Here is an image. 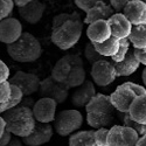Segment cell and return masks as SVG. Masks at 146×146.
Instances as JSON below:
<instances>
[{"label": "cell", "instance_id": "18", "mask_svg": "<svg viewBox=\"0 0 146 146\" xmlns=\"http://www.w3.org/2000/svg\"><path fill=\"white\" fill-rule=\"evenodd\" d=\"M44 13V6L40 0H32L29 4L26 6L19 8V14L20 17L28 23H38Z\"/></svg>", "mask_w": 146, "mask_h": 146}, {"label": "cell", "instance_id": "7", "mask_svg": "<svg viewBox=\"0 0 146 146\" xmlns=\"http://www.w3.org/2000/svg\"><path fill=\"white\" fill-rule=\"evenodd\" d=\"M139 139L138 133L125 125H112L109 129V146H136Z\"/></svg>", "mask_w": 146, "mask_h": 146}, {"label": "cell", "instance_id": "26", "mask_svg": "<svg viewBox=\"0 0 146 146\" xmlns=\"http://www.w3.org/2000/svg\"><path fill=\"white\" fill-rule=\"evenodd\" d=\"M86 81H87V74L86 70H84V67L77 66V67H71L66 84L69 88H78Z\"/></svg>", "mask_w": 146, "mask_h": 146}, {"label": "cell", "instance_id": "40", "mask_svg": "<svg viewBox=\"0 0 146 146\" xmlns=\"http://www.w3.org/2000/svg\"><path fill=\"white\" fill-rule=\"evenodd\" d=\"M34 104H35V102H34V100L32 98V97H29V96H25V97L22 98V101H21V103H20L19 105H21V106H26V108H29V109H33Z\"/></svg>", "mask_w": 146, "mask_h": 146}, {"label": "cell", "instance_id": "2", "mask_svg": "<svg viewBox=\"0 0 146 146\" xmlns=\"http://www.w3.org/2000/svg\"><path fill=\"white\" fill-rule=\"evenodd\" d=\"M3 118L6 121V130L15 137H27L35 127L36 120L32 109L18 105L4 112Z\"/></svg>", "mask_w": 146, "mask_h": 146}, {"label": "cell", "instance_id": "6", "mask_svg": "<svg viewBox=\"0 0 146 146\" xmlns=\"http://www.w3.org/2000/svg\"><path fill=\"white\" fill-rule=\"evenodd\" d=\"M69 87L66 83H61L55 81L52 76L46 77L43 81L40 83V89L39 94L41 97H46V98H52L54 100L57 104H62L66 102V100L69 96Z\"/></svg>", "mask_w": 146, "mask_h": 146}, {"label": "cell", "instance_id": "5", "mask_svg": "<svg viewBox=\"0 0 146 146\" xmlns=\"http://www.w3.org/2000/svg\"><path fill=\"white\" fill-rule=\"evenodd\" d=\"M83 124V116L78 110L67 109L60 111L54 119V130L61 137H68L77 132Z\"/></svg>", "mask_w": 146, "mask_h": 146}, {"label": "cell", "instance_id": "39", "mask_svg": "<svg viewBox=\"0 0 146 146\" xmlns=\"http://www.w3.org/2000/svg\"><path fill=\"white\" fill-rule=\"evenodd\" d=\"M12 138H13V135H12L8 130H5L4 135L0 138V146H7L9 144V141L12 140Z\"/></svg>", "mask_w": 146, "mask_h": 146}, {"label": "cell", "instance_id": "28", "mask_svg": "<svg viewBox=\"0 0 146 146\" xmlns=\"http://www.w3.org/2000/svg\"><path fill=\"white\" fill-rule=\"evenodd\" d=\"M120 113V112H118ZM120 118H121V121H123V124L125 126H129L131 129H133L137 133L139 137H145L146 136V125L144 124H139V123H136L135 120H132L129 116V113H120Z\"/></svg>", "mask_w": 146, "mask_h": 146}, {"label": "cell", "instance_id": "12", "mask_svg": "<svg viewBox=\"0 0 146 146\" xmlns=\"http://www.w3.org/2000/svg\"><path fill=\"white\" fill-rule=\"evenodd\" d=\"M22 33V25L18 19L9 17L0 21V42L6 46L19 40Z\"/></svg>", "mask_w": 146, "mask_h": 146}, {"label": "cell", "instance_id": "23", "mask_svg": "<svg viewBox=\"0 0 146 146\" xmlns=\"http://www.w3.org/2000/svg\"><path fill=\"white\" fill-rule=\"evenodd\" d=\"M119 44H120V40H118L115 36H111L110 39H108L102 43H94L96 50L103 57H113L118 53Z\"/></svg>", "mask_w": 146, "mask_h": 146}, {"label": "cell", "instance_id": "4", "mask_svg": "<svg viewBox=\"0 0 146 146\" xmlns=\"http://www.w3.org/2000/svg\"><path fill=\"white\" fill-rule=\"evenodd\" d=\"M82 31L83 21H68L52 32V41L60 49L68 50L80 41Z\"/></svg>", "mask_w": 146, "mask_h": 146}, {"label": "cell", "instance_id": "37", "mask_svg": "<svg viewBox=\"0 0 146 146\" xmlns=\"http://www.w3.org/2000/svg\"><path fill=\"white\" fill-rule=\"evenodd\" d=\"M9 80V68L4 61L0 60V84H3Z\"/></svg>", "mask_w": 146, "mask_h": 146}, {"label": "cell", "instance_id": "3", "mask_svg": "<svg viewBox=\"0 0 146 146\" xmlns=\"http://www.w3.org/2000/svg\"><path fill=\"white\" fill-rule=\"evenodd\" d=\"M6 50L11 58L20 63H31L40 58L42 48L40 41L28 32H23L20 39L14 43L6 46Z\"/></svg>", "mask_w": 146, "mask_h": 146}, {"label": "cell", "instance_id": "45", "mask_svg": "<svg viewBox=\"0 0 146 146\" xmlns=\"http://www.w3.org/2000/svg\"><path fill=\"white\" fill-rule=\"evenodd\" d=\"M141 78H143V83H144V86H145V88H146V67H145V69L143 70Z\"/></svg>", "mask_w": 146, "mask_h": 146}, {"label": "cell", "instance_id": "31", "mask_svg": "<svg viewBox=\"0 0 146 146\" xmlns=\"http://www.w3.org/2000/svg\"><path fill=\"white\" fill-rule=\"evenodd\" d=\"M108 135H109V127H101L95 130L94 138L97 146H109L108 145Z\"/></svg>", "mask_w": 146, "mask_h": 146}, {"label": "cell", "instance_id": "19", "mask_svg": "<svg viewBox=\"0 0 146 146\" xmlns=\"http://www.w3.org/2000/svg\"><path fill=\"white\" fill-rule=\"evenodd\" d=\"M113 14L115 9L111 7V5L105 4V1H101L87 12L83 22L87 23V25H90V23L100 20H109Z\"/></svg>", "mask_w": 146, "mask_h": 146}, {"label": "cell", "instance_id": "24", "mask_svg": "<svg viewBox=\"0 0 146 146\" xmlns=\"http://www.w3.org/2000/svg\"><path fill=\"white\" fill-rule=\"evenodd\" d=\"M127 39L133 48H138V49L146 48V25L133 26Z\"/></svg>", "mask_w": 146, "mask_h": 146}, {"label": "cell", "instance_id": "43", "mask_svg": "<svg viewBox=\"0 0 146 146\" xmlns=\"http://www.w3.org/2000/svg\"><path fill=\"white\" fill-rule=\"evenodd\" d=\"M32 1V0H13V3L15 6H18L19 8L20 7H23V6H26L27 4H29Z\"/></svg>", "mask_w": 146, "mask_h": 146}, {"label": "cell", "instance_id": "27", "mask_svg": "<svg viewBox=\"0 0 146 146\" xmlns=\"http://www.w3.org/2000/svg\"><path fill=\"white\" fill-rule=\"evenodd\" d=\"M68 21H82L81 20V15L77 12H72V13H61L57 14L52 22V32L56 31L58 27H61L63 23L68 22Z\"/></svg>", "mask_w": 146, "mask_h": 146}, {"label": "cell", "instance_id": "25", "mask_svg": "<svg viewBox=\"0 0 146 146\" xmlns=\"http://www.w3.org/2000/svg\"><path fill=\"white\" fill-rule=\"evenodd\" d=\"M71 70V66L67 62V61L61 57L57 62L55 63L53 70H52V77L57 81V82H61V83H66L68 76H69V72Z\"/></svg>", "mask_w": 146, "mask_h": 146}, {"label": "cell", "instance_id": "21", "mask_svg": "<svg viewBox=\"0 0 146 146\" xmlns=\"http://www.w3.org/2000/svg\"><path fill=\"white\" fill-rule=\"evenodd\" d=\"M129 116L136 123L146 125V94L138 96L130 106Z\"/></svg>", "mask_w": 146, "mask_h": 146}, {"label": "cell", "instance_id": "10", "mask_svg": "<svg viewBox=\"0 0 146 146\" xmlns=\"http://www.w3.org/2000/svg\"><path fill=\"white\" fill-rule=\"evenodd\" d=\"M8 82L18 87L22 91L23 96H31L39 91L41 80L35 74L19 70L8 80Z\"/></svg>", "mask_w": 146, "mask_h": 146}, {"label": "cell", "instance_id": "46", "mask_svg": "<svg viewBox=\"0 0 146 146\" xmlns=\"http://www.w3.org/2000/svg\"><path fill=\"white\" fill-rule=\"evenodd\" d=\"M143 1H144V3H146V0H143Z\"/></svg>", "mask_w": 146, "mask_h": 146}, {"label": "cell", "instance_id": "32", "mask_svg": "<svg viewBox=\"0 0 146 146\" xmlns=\"http://www.w3.org/2000/svg\"><path fill=\"white\" fill-rule=\"evenodd\" d=\"M13 8H14L13 0H0V21L6 18H9Z\"/></svg>", "mask_w": 146, "mask_h": 146}, {"label": "cell", "instance_id": "44", "mask_svg": "<svg viewBox=\"0 0 146 146\" xmlns=\"http://www.w3.org/2000/svg\"><path fill=\"white\" fill-rule=\"evenodd\" d=\"M136 146H146V136L145 137H139Z\"/></svg>", "mask_w": 146, "mask_h": 146}, {"label": "cell", "instance_id": "36", "mask_svg": "<svg viewBox=\"0 0 146 146\" xmlns=\"http://www.w3.org/2000/svg\"><path fill=\"white\" fill-rule=\"evenodd\" d=\"M131 1H133V0H110V5L115 9L116 13H121L126 7V5Z\"/></svg>", "mask_w": 146, "mask_h": 146}, {"label": "cell", "instance_id": "16", "mask_svg": "<svg viewBox=\"0 0 146 146\" xmlns=\"http://www.w3.org/2000/svg\"><path fill=\"white\" fill-rule=\"evenodd\" d=\"M123 14L132 23V26L146 25V3L143 0H133L126 5Z\"/></svg>", "mask_w": 146, "mask_h": 146}, {"label": "cell", "instance_id": "1", "mask_svg": "<svg viewBox=\"0 0 146 146\" xmlns=\"http://www.w3.org/2000/svg\"><path fill=\"white\" fill-rule=\"evenodd\" d=\"M86 112L87 123L95 130L111 126L116 119V109L110 101V96L104 94H96V96L87 104Z\"/></svg>", "mask_w": 146, "mask_h": 146}, {"label": "cell", "instance_id": "14", "mask_svg": "<svg viewBox=\"0 0 146 146\" xmlns=\"http://www.w3.org/2000/svg\"><path fill=\"white\" fill-rule=\"evenodd\" d=\"M108 23L111 29V35L117 38L118 40L127 39L133 27L132 23L123 13H115L108 20Z\"/></svg>", "mask_w": 146, "mask_h": 146}, {"label": "cell", "instance_id": "29", "mask_svg": "<svg viewBox=\"0 0 146 146\" xmlns=\"http://www.w3.org/2000/svg\"><path fill=\"white\" fill-rule=\"evenodd\" d=\"M84 56H86V58L88 60V62L94 64L96 63L97 61H101V60H104V57L96 50V48L94 46V43L89 42L87 43L86 48H84Z\"/></svg>", "mask_w": 146, "mask_h": 146}, {"label": "cell", "instance_id": "9", "mask_svg": "<svg viewBox=\"0 0 146 146\" xmlns=\"http://www.w3.org/2000/svg\"><path fill=\"white\" fill-rule=\"evenodd\" d=\"M137 94L132 90L130 83L125 82L116 88V90L110 95V101L116 109V111L120 113H126L130 110V106L137 98Z\"/></svg>", "mask_w": 146, "mask_h": 146}, {"label": "cell", "instance_id": "42", "mask_svg": "<svg viewBox=\"0 0 146 146\" xmlns=\"http://www.w3.org/2000/svg\"><path fill=\"white\" fill-rule=\"evenodd\" d=\"M5 130H6V121L3 118V116L0 115V138H1V136L4 135Z\"/></svg>", "mask_w": 146, "mask_h": 146}, {"label": "cell", "instance_id": "13", "mask_svg": "<svg viewBox=\"0 0 146 146\" xmlns=\"http://www.w3.org/2000/svg\"><path fill=\"white\" fill-rule=\"evenodd\" d=\"M53 125L36 121L34 130L29 136L22 138V143L26 146H42L50 141V139L53 138Z\"/></svg>", "mask_w": 146, "mask_h": 146}, {"label": "cell", "instance_id": "35", "mask_svg": "<svg viewBox=\"0 0 146 146\" xmlns=\"http://www.w3.org/2000/svg\"><path fill=\"white\" fill-rule=\"evenodd\" d=\"M67 62L71 66V67H77V66H81V67H84L83 66V60L80 55H76V54H67L64 56H62Z\"/></svg>", "mask_w": 146, "mask_h": 146}, {"label": "cell", "instance_id": "34", "mask_svg": "<svg viewBox=\"0 0 146 146\" xmlns=\"http://www.w3.org/2000/svg\"><path fill=\"white\" fill-rule=\"evenodd\" d=\"M11 96V83L7 81L0 84V104L6 103Z\"/></svg>", "mask_w": 146, "mask_h": 146}, {"label": "cell", "instance_id": "30", "mask_svg": "<svg viewBox=\"0 0 146 146\" xmlns=\"http://www.w3.org/2000/svg\"><path fill=\"white\" fill-rule=\"evenodd\" d=\"M130 44L131 42L129 41V39H123L120 40V44H119V49H118V53L111 57V61L112 62H120L125 58V56L127 55V53L130 52Z\"/></svg>", "mask_w": 146, "mask_h": 146}, {"label": "cell", "instance_id": "8", "mask_svg": "<svg viewBox=\"0 0 146 146\" xmlns=\"http://www.w3.org/2000/svg\"><path fill=\"white\" fill-rule=\"evenodd\" d=\"M90 75H91L92 82L97 84L98 87L110 86L117 78V74L112 64V61H108L105 58L97 61L96 63L91 64Z\"/></svg>", "mask_w": 146, "mask_h": 146}, {"label": "cell", "instance_id": "22", "mask_svg": "<svg viewBox=\"0 0 146 146\" xmlns=\"http://www.w3.org/2000/svg\"><path fill=\"white\" fill-rule=\"evenodd\" d=\"M95 130L77 131L69 137L68 146H97L94 138Z\"/></svg>", "mask_w": 146, "mask_h": 146}, {"label": "cell", "instance_id": "11", "mask_svg": "<svg viewBox=\"0 0 146 146\" xmlns=\"http://www.w3.org/2000/svg\"><path fill=\"white\" fill-rule=\"evenodd\" d=\"M56 108H57V103L54 100L41 97L40 100L35 102L32 111L36 121L50 124L56 117Z\"/></svg>", "mask_w": 146, "mask_h": 146}, {"label": "cell", "instance_id": "15", "mask_svg": "<svg viewBox=\"0 0 146 146\" xmlns=\"http://www.w3.org/2000/svg\"><path fill=\"white\" fill-rule=\"evenodd\" d=\"M96 96V88L92 81L87 80L82 86L76 88L71 95V104L75 108H86L87 104Z\"/></svg>", "mask_w": 146, "mask_h": 146}, {"label": "cell", "instance_id": "38", "mask_svg": "<svg viewBox=\"0 0 146 146\" xmlns=\"http://www.w3.org/2000/svg\"><path fill=\"white\" fill-rule=\"evenodd\" d=\"M133 54H135L136 58L139 61L140 64H144L146 67V48H141V49H138V48H133Z\"/></svg>", "mask_w": 146, "mask_h": 146}, {"label": "cell", "instance_id": "20", "mask_svg": "<svg viewBox=\"0 0 146 146\" xmlns=\"http://www.w3.org/2000/svg\"><path fill=\"white\" fill-rule=\"evenodd\" d=\"M117 77H123V76H130L133 72H136L140 66L139 61L136 58L133 50H130L125 58L120 62H112Z\"/></svg>", "mask_w": 146, "mask_h": 146}, {"label": "cell", "instance_id": "33", "mask_svg": "<svg viewBox=\"0 0 146 146\" xmlns=\"http://www.w3.org/2000/svg\"><path fill=\"white\" fill-rule=\"evenodd\" d=\"M104 1V0H75V4L78 8H81L83 12H87L91 9L94 6H96L98 3Z\"/></svg>", "mask_w": 146, "mask_h": 146}, {"label": "cell", "instance_id": "41", "mask_svg": "<svg viewBox=\"0 0 146 146\" xmlns=\"http://www.w3.org/2000/svg\"><path fill=\"white\" fill-rule=\"evenodd\" d=\"M7 146H23V143H22V140L19 139V137L13 136V138H12V140L9 141V144Z\"/></svg>", "mask_w": 146, "mask_h": 146}, {"label": "cell", "instance_id": "17", "mask_svg": "<svg viewBox=\"0 0 146 146\" xmlns=\"http://www.w3.org/2000/svg\"><path fill=\"white\" fill-rule=\"evenodd\" d=\"M87 36L92 43H102L111 38V29L108 20H100L92 22L87 28Z\"/></svg>", "mask_w": 146, "mask_h": 146}]
</instances>
